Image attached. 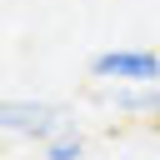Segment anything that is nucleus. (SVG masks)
I'll list each match as a JSON object with an SVG mask.
<instances>
[{
    "mask_svg": "<svg viewBox=\"0 0 160 160\" xmlns=\"http://www.w3.org/2000/svg\"><path fill=\"white\" fill-rule=\"evenodd\" d=\"M155 145H160V125H155Z\"/></svg>",
    "mask_w": 160,
    "mask_h": 160,
    "instance_id": "4",
    "label": "nucleus"
},
{
    "mask_svg": "<svg viewBox=\"0 0 160 160\" xmlns=\"http://www.w3.org/2000/svg\"><path fill=\"white\" fill-rule=\"evenodd\" d=\"M95 80H115V85H160V55L155 50H100L90 60Z\"/></svg>",
    "mask_w": 160,
    "mask_h": 160,
    "instance_id": "1",
    "label": "nucleus"
},
{
    "mask_svg": "<svg viewBox=\"0 0 160 160\" xmlns=\"http://www.w3.org/2000/svg\"><path fill=\"white\" fill-rule=\"evenodd\" d=\"M40 155H45V160H85V140H80L75 130H60V135H50V140L40 145Z\"/></svg>",
    "mask_w": 160,
    "mask_h": 160,
    "instance_id": "3",
    "label": "nucleus"
},
{
    "mask_svg": "<svg viewBox=\"0 0 160 160\" xmlns=\"http://www.w3.org/2000/svg\"><path fill=\"white\" fill-rule=\"evenodd\" d=\"M5 130L45 145L50 135H60V130H70V125H65L60 105H45V100H5Z\"/></svg>",
    "mask_w": 160,
    "mask_h": 160,
    "instance_id": "2",
    "label": "nucleus"
}]
</instances>
